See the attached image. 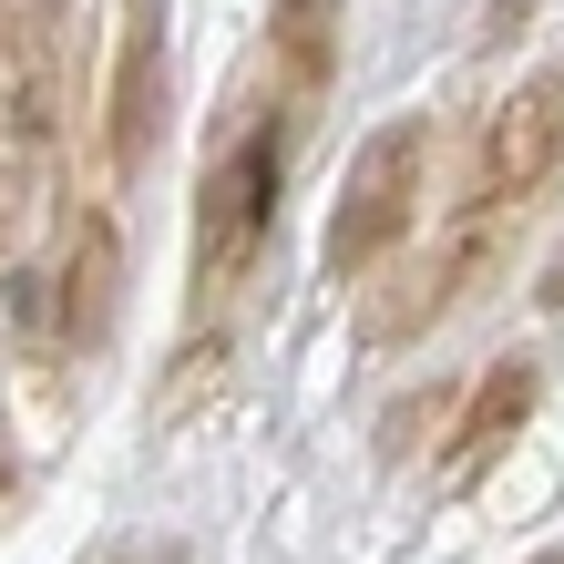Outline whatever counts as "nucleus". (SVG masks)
Instances as JSON below:
<instances>
[{
	"label": "nucleus",
	"instance_id": "nucleus-4",
	"mask_svg": "<svg viewBox=\"0 0 564 564\" xmlns=\"http://www.w3.org/2000/svg\"><path fill=\"white\" fill-rule=\"evenodd\" d=\"M113 216H83L73 226V278H62V288H73V339H93V328H104L113 318Z\"/></svg>",
	"mask_w": 564,
	"mask_h": 564
},
{
	"label": "nucleus",
	"instance_id": "nucleus-5",
	"mask_svg": "<svg viewBox=\"0 0 564 564\" xmlns=\"http://www.w3.org/2000/svg\"><path fill=\"white\" fill-rule=\"evenodd\" d=\"M544 318H564V257L544 268Z\"/></svg>",
	"mask_w": 564,
	"mask_h": 564
},
{
	"label": "nucleus",
	"instance_id": "nucleus-3",
	"mask_svg": "<svg viewBox=\"0 0 564 564\" xmlns=\"http://www.w3.org/2000/svg\"><path fill=\"white\" fill-rule=\"evenodd\" d=\"M534 359H492V370L473 380V401H462V421H452V462H442V482L462 492V482H482L492 462L513 452V431L534 421Z\"/></svg>",
	"mask_w": 564,
	"mask_h": 564
},
{
	"label": "nucleus",
	"instance_id": "nucleus-1",
	"mask_svg": "<svg viewBox=\"0 0 564 564\" xmlns=\"http://www.w3.org/2000/svg\"><path fill=\"white\" fill-rule=\"evenodd\" d=\"M421 195H431V113H401V123H380V134L359 144L339 206H328V278L339 288L370 278L380 257L421 226Z\"/></svg>",
	"mask_w": 564,
	"mask_h": 564
},
{
	"label": "nucleus",
	"instance_id": "nucleus-2",
	"mask_svg": "<svg viewBox=\"0 0 564 564\" xmlns=\"http://www.w3.org/2000/svg\"><path fill=\"white\" fill-rule=\"evenodd\" d=\"M278 185H288V113L247 123V134L226 144V164L206 175V206H195V278H206L216 297L257 268V247H268V226H278Z\"/></svg>",
	"mask_w": 564,
	"mask_h": 564
}]
</instances>
